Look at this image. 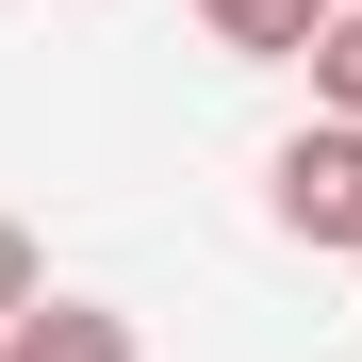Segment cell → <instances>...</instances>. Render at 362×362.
Wrapping results in <instances>:
<instances>
[{
	"instance_id": "6da1fadb",
	"label": "cell",
	"mask_w": 362,
	"mask_h": 362,
	"mask_svg": "<svg viewBox=\"0 0 362 362\" xmlns=\"http://www.w3.org/2000/svg\"><path fill=\"white\" fill-rule=\"evenodd\" d=\"M280 230H296V247H362V132L313 115V132L280 148Z\"/></svg>"
},
{
	"instance_id": "7a4b0ae2",
	"label": "cell",
	"mask_w": 362,
	"mask_h": 362,
	"mask_svg": "<svg viewBox=\"0 0 362 362\" xmlns=\"http://www.w3.org/2000/svg\"><path fill=\"white\" fill-rule=\"evenodd\" d=\"M329 17H346V0H198V33L230 49V66H313Z\"/></svg>"
},
{
	"instance_id": "3957f363",
	"label": "cell",
	"mask_w": 362,
	"mask_h": 362,
	"mask_svg": "<svg viewBox=\"0 0 362 362\" xmlns=\"http://www.w3.org/2000/svg\"><path fill=\"white\" fill-rule=\"evenodd\" d=\"M0 362H132V313H99V296H33V313L0 329Z\"/></svg>"
},
{
	"instance_id": "277c9868",
	"label": "cell",
	"mask_w": 362,
	"mask_h": 362,
	"mask_svg": "<svg viewBox=\"0 0 362 362\" xmlns=\"http://www.w3.org/2000/svg\"><path fill=\"white\" fill-rule=\"evenodd\" d=\"M313 99H329V132H362V0L313 33Z\"/></svg>"
},
{
	"instance_id": "5b68a950",
	"label": "cell",
	"mask_w": 362,
	"mask_h": 362,
	"mask_svg": "<svg viewBox=\"0 0 362 362\" xmlns=\"http://www.w3.org/2000/svg\"><path fill=\"white\" fill-rule=\"evenodd\" d=\"M33 296H49V264H33V230H17V214H0V329H17Z\"/></svg>"
}]
</instances>
